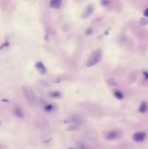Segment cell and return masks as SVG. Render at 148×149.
Returning <instances> with one entry per match:
<instances>
[{
    "label": "cell",
    "mask_w": 148,
    "mask_h": 149,
    "mask_svg": "<svg viewBox=\"0 0 148 149\" xmlns=\"http://www.w3.org/2000/svg\"><path fill=\"white\" fill-rule=\"evenodd\" d=\"M102 53L100 49L94 51L90 56L86 63V66L91 67L97 64L101 59Z\"/></svg>",
    "instance_id": "cell-1"
},
{
    "label": "cell",
    "mask_w": 148,
    "mask_h": 149,
    "mask_svg": "<svg viewBox=\"0 0 148 149\" xmlns=\"http://www.w3.org/2000/svg\"><path fill=\"white\" fill-rule=\"evenodd\" d=\"M24 92L27 99H28L30 102L31 103L35 102V97L32 90L28 88H24Z\"/></svg>",
    "instance_id": "cell-2"
},
{
    "label": "cell",
    "mask_w": 148,
    "mask_h": 149,
    "mask_svg": "<svg viewBox=\"0 0 148 149\" xmlns=\"http://www.w3.org/2000/svg\"><path fill=\"white\" fill-rule=\"evenodd\" d=\"M146 136V134L144 132H138L133 135V139L137 142H142L145 140Z\"/></svg>",
    "instance_id": "cell-3"
},
{
    "label": "cell",
    "mask_w": 148,
    "mask_h": 149,
    "mask_svg": "<svg viewBox=\"0 0 148 149\" xmlns=\"http://www.w3.org/2000/svg\"><path fill=\"white\" fill-rule=\"evenodd\" d=\"M35 67L41 74H45L47 73V69L41 62H38L35 65Z\"/></svg>",
    "instance_id": "cell-4"
},
{
    "label": "cell",
    "mask_w": 148,
    "mask_h": 149,
    "mask_svg": "<svg viewBox=\"0 0 148 149\" xmlns=\"http://www.w3.org/2000/svg\"><path fill=\"white\" fill-rule=\"evenodd\" d=\"M62 3V0H51L50 2L49 7L52 8H60Z\"/></svg>",
    "instance_id": "cell-5"
},
{
    "label": "cell",
    "mask_w": 148,
    "mask_h": 149,
    "mask_svg": "<svg viewBox=\"0 0 148 149\" xmlns=\"http://www.w3.org/2000/svg\"><path fill=\"white\" fill-rule=\"evenodd\" d=\"M93 8L92 5H89L88 7H86L84 12L82 14V17H83V18H86L89 16L90 15L93 13Z\"/></svg>",
    "instance_id": "cell-6"
},
{
    "label": "cell",
    "mask_w": 148,
    "mask_h": 149,
    "mask_svg": "<svg viewBox=\"0 0 148 149\" xmlns=\"http://www.w3.org/2000/svg\"><path fill=\"white\" fill-rule=\"evenodd\" d=\"M119 136V133L115 130H113L109 133L106 136V138L107 140H114L117 138Z\"/></svg>",
    "instance_id": "cell-7"
},
{
    "label": "cell",
    "mask_w": 148,
    "mask_h": 149,
    "mask_svg": "<svg viewBox=\"0 0 148 149\" xmlns=\"http://www.w3.org/2000/svg\"><path fill=\"white\" fill-rule=\"evenodd\" d=\"M147 102L143 101L142 102L141 105L140 106V109H139V111L140 113H144L147 109Z\"/></svg>",
    "instance_id": "cell-8"
},
{
    "label": "cell",
    "mask_w": 148,
    "mask_h": 149,
    "mask_svg": "<svg viewBox=\"0 0 148 149\" xmlns=\"http://www.w3.org/2000/svg\"><path fill=\"white\" fill-rule=\"evenodd\" d=\"M14 113L16 116H17L18 117L22 118L23 117L22 111L20 108H16L15 109H14Z\"/></svg>",
    "instance_id": "cell-9"
},
{
    "label": "cell",
    "mask_w": 148,
    "mask_h": 149,
    "mask_svg": "<svg viewBox=\"0 0 148 149\" xmlns=\"http://www.w3.org/2000/svg\"><path fill=\"white\" fill-rule=\"evenodd\" d=\"M114 95L117 99L119 100L122 99L124 97L123 94L119 91H115L114 93Z\"/></svg>",
    "instance_id": "cell-10"
},
{
    "label": "cell",
    "mask_w": 148,
    "mask_h": 149,
    "mask_svg": "<svg viewBox=\"0 0 148 149\" xmlns=\"http://www.w3.org/2000/svg\"><path fill=\"white\" fill-rule=\"evenodd\" d=\"M61 95V94L59 92H53L50 94V96L51 98H59V97H60Z\"/></svg>",
    "instance_id": "cell-11"
},
{
    "label": "cell",
    "mask_w": 148,
    "mask_h": 149,
    "mask_svg": "<svg viewBox=\"0 0 148 149\" xmlns=\"http://www.w3.org/2000/svg\"><path fill=\"white\" fill-rule=\"evenodd\" d=\"M140 24L143 26H146L148 24V20L144 17H142L140 19Z\"/></svg>",
    "instance_id": "cell-12"
},
{
    "label": "cell",
    "mask_w": 148,
    "mask_h": 149,
    "mask_svg": "<svg viewBox=\"0 0 148 149\" xmlns=\"http://www.w3.org/2000/svg\"><path fill=\"white\" fill-rule=\"evenodd\" d=\"M79 127L76 125H71V126L68 127L67 129V130L69 131H74V130H76L79 129Z\"/></svg>",
    "instance_id": "cell-13"
},
{
    "label": "cell",
    "mask_w": 148,
    "mask_h": 149,
    "mask_svg": "<svg viewBox=\"0 0 148 149\" xmlns=\"http://www.w3.org/2000/svg\"><path fill=\"white\" fill-rule=\"evenodd\" d=\"M108 84L109 85H111V86H116L117 85L115 80L113 79H109L108 81Z\"/></svg>",
    "instance_id": "cell-14"
},
{
    "label": "cell",
    "mask_w": 148,
    "mask_h": 149,
    "mask_svg": "<svg viewBox=\"0 0 148 149\" xmlns=\"http://www.w3.org/2000/svg\"><path fill=\"white\" fill-rule=\"evenodd\" d=\"M53 105L49 104V105H47L45 107V110L46 111H51L52 109H53Z\"/></svg>",
    "instance_id": "cell-15"
},
{
    "label": "cell",
    "mask_w": 148,
    "mask_h": 149,
    "mask_svg": "<svg viewBox=\"0 0 148 149\" xmlns=\"http://www.w3.org/2000/svg\"><path fill=\"white\" fill-rule=\"evenodd\" d=\"M93 32V30L91 28H88L86 30V35H91L92 33Z\"/></svg>",
    "instance_id": "cell-16"
},
{
    "label": "cell",
    "mask_w": 148,
    "mask_h": 149,
    "mask_svg": "<svg viewBox=\"0 0 148 149\" xmlns=\"http://www.w3.org/2000/svg\"><path fill=\"white\" fill-rule=\"evenodd\" d=\"M110 2V0H101V3L102 5L104 6H106Z\"/></svg>",
    "instance_id": "cell-17"
},
{
    "label": "cell",
    "mask_w": 148,
    "mask_h": 149,
    "mask_svg": "<svg viewBox=\"0 0 148 149\" xmlns=\"http://www.w3.org/2000/svg\"><path fill=\"white\" fill-rule=\"evenodd\" d=\"M143 74L145 77V78L148 80V72L144 71L143 72Z\"/></svg>",
    "instance_id": "cell-18"
},
{
    "label": "cell",
    "mask_w": 148,
    "mask_h": 149,
    "mask_svg": "<svg viewBox=\"0 0 148 149\" xmlns=\"http://www.w3.org/2000/svg\"><path fill=\"white\" fill-rule=\"evenodd\" d=\"M144 15L146 17H148V8L146 9L144 12Z\"/></svg>",
    "instance_id": "cell-19"
},
{
    "label": "cell",
    "mask_w": 148,
    "mask_h": 149,
    "mask_svg": "<svg viewBox=\"0 0 148 149\" xmlns=\"http://www.w3.org/2000/svg\"><path fill=\"white\" fill-rule=\"evenodd\" d=\"M9 45V43L8 42H5V43H4L2 45L1 47V49H2V47H4V46H6V47L8 46Z\"/></svg>",
    "instance_id": "cell-20"
},
{
    "label": "cell",
    "mask_w": 148,
    "mask_h": 149,
    "mask_svg": "<svg viewBox=\"0 0 148 149\" xmlns=\"http://www.w3.org/2000/svg\"><path fill=\"white\" fill-rule=\"evenodd\" d=\"M109 32L108 31V30H107L106 31H105V35H107L108 34Z\"/></svg>",
    "instance_id": "cell-21"
},
{
    "label": "cell",
    "mask_w": 148,
    "mask_h": 149,
    "mask_svg": "<svg viewBox=\"0 0 148 149\" xmlns=\"http://www.w3.org/2000/svg\"><path fill=\"white\" fill-rule=\"evenodd\" d=\"M2 101H3V102H9L6 99H3V100H2Z\"/></svg>",
    "instance_id": "cell-22"
},
{
    "label": "cell",
    "mask_w": 148,
    "mask_h": 149,
    "mask_svg": "<svg viewBox=\"0 0 148 149\" xmlns=\"http://www.w3.org/2000/svg\"><path fill=\"white\" fill-rule=\"evenodd\" d=\"M73 149V148H70V149Z\"/></svg>",
    "instance_id": "cell-23"
}]
</instances>
